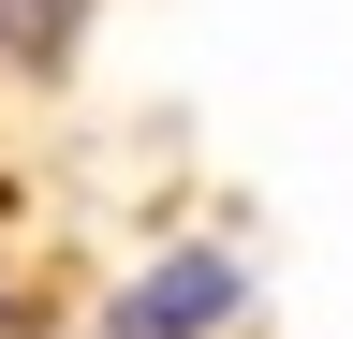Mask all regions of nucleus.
Returning a JSON list of instances; mask_svg holds the SVG:
<instances>
[{
  "label": "nucleus",
  "instance_id": "obj_1",
  "mask_svg": "<svg viewBox=\"0 0 353 339\" xmlns=\"http://www.w3.org/2000/svg\"><path fill=\"white\" fill-rule=\"evenodd\" d=\"M236 325H250V251L176 236L148 280H118V295H103V325H88V339H236Z\"/></svg>",
  "mask_w": 353,
  "mask_h": 339
},
{
  "label": "nucleus",
  "instance_id": "obj_2",
  "mask_svg": "<svg viewBox=\"0 0 353 339\" xmlns=\"http://www.w3.org/2000/svg\"><path fill=\"white\" fill-rule=\"evenodd\" d=\"M88 45V0H0V59H15V74H59Z\"/></svg>",
  "mask_w": 353,
  "mask_h": 339
},
{
  "label": "nucleus",
  "instance_id": "obj_3",
  "mask_svg": "<svg viewBox=\"0 0 353 339\" xmlns=\"http://www.w3.org/2000/svg\"><path fill=\"white\" fill-rule=\"evenodd\" d=\"M0 310H15V295H0Z\"/></svg>",
  "mask_w": 353,
  "mask_h": 339
}]
</instances>
